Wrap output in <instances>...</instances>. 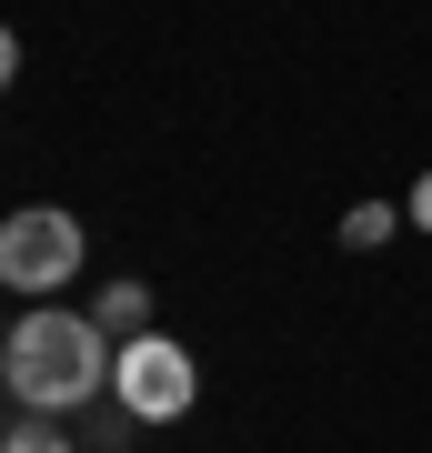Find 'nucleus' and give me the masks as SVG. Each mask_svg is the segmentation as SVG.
Here are the masks:
<instances>
[{
  "mask_svg": "<svg viewBox=\"0 0 432 453\" xmlns=\"http://www.w3.org/2000/svg\"><path fill=\"white\" fill-rule=\"evenodd\" d=\"M111 333L101 312H20L11 342H0V383H11L20 413H71V403H101L111 383Z\"/></svg>",
  "mask_w": 432,
  "mask_h": 453,
  "instance_id": "f257e3e1",
  "label": "nucleus"
},
{
  "mask_svg": "<svg viewBox=\"0 0 432 453\" xmlns=\"http://www.w3.org/2000/svg\"><path fill=\"white\" fill-rule=\"evenodd\" d=\"M11 71H20V41H11V31H0V91H11Z\"/></svg>",
  "mask_w": 432,
  "mask_h": 453,
  "instance_id": "6e6552de",
  "label": "nucleus"
},
{
  "mask_svg": "<svg viewBox=\"0 0 432 453\" xmlns=\"http://www.w3.org/2000/svg\"><path fill=\"white\" fill-rule=\"evenodd\" d=\"M402 222H413L402 202H352V211H342V242H352V252H383Z\"/></svg>",
  "mask_w": 432,
  "mask_h": 453,
  "instance_id": "20e7f679",
  "label": "nucleus"
},
{
  "mask_svg": "<svg viewBox=\"0 0 432 453\" xmlns=\"http://www.w3.org/2000/svg\"><path fill=\"white\" fill-rule=\"evenodd\" d=\"M0 403H11V383H0Z\"/></svg>",
  "mask_w": 432,
  "mask_h": 453,
  "instance_id": "1a4fd4ad",
  "label": "nucleus"
},
{
  "mask_svg": "<svg viewBox=\"0 0 432 453\" xmlns=\"http://www.w3.org/2000/svg\"><path fill=\"white\" fill-rule=\"evenodd\" d=\"M402 211H413V232H432V172L413 181V202H402Z\"/></svg>",
  "mask_w": 432,
  "mask_h": 453,
  "instance_id": "0eeeda50",
  "label": "nucleus"
},
{
  "mask_svg": "<svg viewBox=\"0 0 432 453\" xmlns=\"http://www.w3.org/2000/svg\"><path fill=\"white\" fill-rule=\"evenodd\" d=\"M0 453H80L61 434V413H20V423H0Z\"/></svg>",
  "mask_w": 432,
  "mask_h": 453,
  "instance_id": "423d86ee",
  "label": "nucleus"
},
{
  "mask_svg": "<svg viewBox=\"0 0 432 453\" xmlns=\"http://www.w3.org/2000/svg\"><path fill=\"white\" fill-rule=\"evenodd\" d=\"M0 342H11V323H0Z\"/></svg>",
  "mask_w": 432,
  "mask_h": 453,
  "instance_id": "9d476101",
  "label": "nucleus"
},
{
  "mask_svg": "<svg viewBox=\"0 0 432 453\" xmlns=\"http://www.w3.org/2000/svg\"><path fill=\"white\" fill-rule=\"evenodd\" d=\"M111 393L141 423H171V413H192V393H201V372H192V342H171V333H131L121 342V363H111Z\"/></svg>",
  "mask_w": 432,
  "mask_h": 453,
  "instance_id": "7ed1b4c3",
  "label": "nucleus"
},
{
  "mask_svg": "<svg viewBox=\"0 0 432 453\" xmlns=\"http://www.w3.org/2000/svg\"><path fill=\"white\" fill-rule=\"evenodd\" d=\"M101 333H151V282H111V292H101Z\"/></svg>",
  "mask_w": 432,
  "mask_h": 453,
  "instance_id": "39448f33",
  "label": "nucleus"
},
{
  "mask_svg": "<svg viewBox=\"0 0 432 453\" xmlns=\"http://www.w3.org/2000/svg\"><path fill=\"white\" fill-rule=\"evenodd\" d=\"M71 273H80V222L61 202H31L0 222V282L11 292H61Z\"/></svg>",
  "mask_w": 432,
  "mask_h": 453,
  "instance_id": "f03ea898",
  "label": "nucleus"
}]
</instances>
